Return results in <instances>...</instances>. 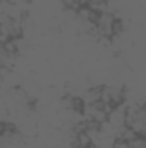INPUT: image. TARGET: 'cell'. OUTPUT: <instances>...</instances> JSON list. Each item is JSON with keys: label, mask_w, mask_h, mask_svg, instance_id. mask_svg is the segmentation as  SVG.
<instances>
[{"label": "cell", "mask_w": 146, "mask_h": 148, "mask_svg": "<svg viewBox=\"0 0 146 148\" xmlns=\"http://www.w3.org/2000/svg\"><path fill=\"white\" fill-rule=\"evenodd\" d=\"M115 23H117V16L113 12H100L98 19H96V36L98 38H113V29H115Z\"/></svg>", "instance_id": "1"}, {"label": "cell", "mask_w": 146, "mask_h": 148, "mask_svg": "<svg viewBox=\"0 0 146 148\" xmlns=\"http://www.w3.org/2000/svg\"><path fill=\"white\" fill-rule=\"evenodd\" d=\"M129 148H131V147H129Z\"/></svg>", "instance_id": "2"}]
</instances>
